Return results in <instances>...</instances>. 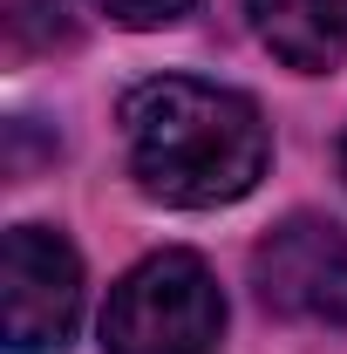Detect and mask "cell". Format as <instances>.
I'll use <instances>...</instances> for the list:
<instances>
[{
	"instance_id": "cell-1",
	"label": "cell",
	"mask_w": 347,
	"mask_h": 354,
	"mask_svg": "<svg viewBox=\"0 0 347 354\" xmlns=\"http://www.w3.org/2000/svg\"><path fill=\"white\" fill-rule=\"evenodd\" d=\"M123 143L130 171L150 198L212 212L245 198L265 177V116L238 88L198 82V75H157L123 95Z\"/></svg>"
},
{
	"instance_id": "cell-2",
	"label": "cell",
	"mask_w": 347,
	"mask_h": 354,
	"mask_svg": "<svg viewBox=\"0 0 347 354\" xmlns=\"http://www.w3.org/2000/svg\"><path fill=\"white\" fill-rule=\"evenodd\" d=\"M225 334V293L198 252H157L130 266L102 307V354H212Z\"/></svg>"
},
{
	"instance_id": "cell-3",
	"label": "cell",
	"mask_w": 347,
	"mask_h": 354,
	"mask_svg": "<svg viewBox=\"0 0 347 354\" xmlns=\"http://www.w3.org/2000/svg\"><path fill=\"white\" fill-rule=\"evenodd\" d=\"M0 313L14 354H62L82 320V259L62 232L14 225L0 245Z\"/></svg>"
},
{
	"instance_id": "cell-4",
	"label": "cell",
	"mask_w": 347,
	"mask_h": 354,
	"mask_svg": "<svg viewBox=\"0 0 347 354\" xmlns=\"http://www.w3.org/2000/svg\"><path fill=\"white\" fill-rule=\"evenodd\" d=\"M259 300L306 327H347V225L286 218L252 252Z\"/></svg>"
},
{
	"instance_id": "cell-5",
	"label": "cell",
	"mask_w": 347,
	"mask_h": 354,
	"mask_svg": "<svg viewBox=\"0 0 347 354\" xmlns=\"http://www.w3.org/2000/svg\"><path fill=\"white\" fill-rule=\"evenodd\" d=\"M259 21V41L306 75H327L347 55V0H245Z\"/></svg>"
},
{
	"instance_id": "cell-6",
	"label": "cell",
	"mask_w": 347,
	"mask_h": 354,
	"mask_svg": "<svg viewBox=\"0 0 347 354\" xmlns=\"http://www.w3.org/2000/svg\"><path fill=\"white\" fill-rule=\"evenodd\" d=\"M95 7L123 28H171L177 14H191V0H95Z\"/></svg>"
},
{
	"instance_id": "cell-7",
	"label": "cell",
	"mask_w": 347,
	"mask_h": 354,
	"mask_svg": "<svg viewBox=\"0 0 347 354\" xmlns=\"http://www.w3.org/2000/svg\"><path fill=\"white\" fill-rule=\"evenodd\" d=\"M341 177H347V136H341Z\"/></svg>"
}]
</instances>
